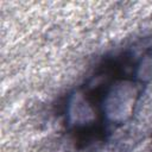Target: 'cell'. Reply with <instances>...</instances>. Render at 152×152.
<instances>
[{
	"label": "cell",
	"instance_id": "6da1fadb",
	"mask_svg": "<svg viewBox=\"0 0 152 152\" xmlns=\"http://www.w3.org/2000/svg\"><path fill=\"white\" fill-rule=\"evenodd\" d=\"M152 68V44L144 52L125 50L104 58L94 74L69 94L65 124L81 142L104 140L114 128L129 122Z\"/></svg>",
	"mask_w": 152,
	"mask_h": 152
}]
</instances>
